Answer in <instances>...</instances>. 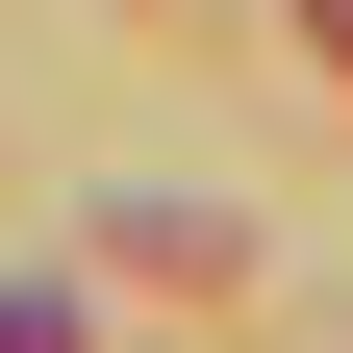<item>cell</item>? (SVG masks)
Here are the masks:
<instances>
[{"label": "cell", "instance_id": "cell-1", "mask_svg": "<svg viewBox=\"0 0 353 353\" xmlns=\"http://www.w3.org/2000/svg\"><path fill=\"white\" fill-rule=\"evenodd\" d=\"M0 353H76V303H26V278H0Z\"/></svg>", "mask_w": 353, "mask_h": 353}]
</instances>
